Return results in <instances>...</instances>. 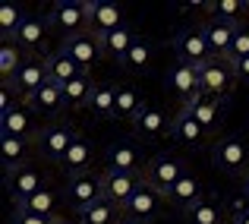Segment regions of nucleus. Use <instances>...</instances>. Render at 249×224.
Listing matches in <instances>:
<instances>
[{
	"mask_svg": "<svg viewBox=\"0 0 249 224\" xmlns=\"http://www.w3.org/2000/svg\"><path fill=\"white\" fill-rule=\"evenodd\" d=\"M25 60H29V57H22V48H19V44H13V41L0 44V73H3V82L16 73Z\"/></svg>",
	"mask_w": 249,
	"mask_h": 224,
	"instance_id": "35",
	"label": "nucleus"
},
{
	"mask_svg": "<svg viewBox=\"0 0 249 224\" xmlns=\"http://www.w3.org/2000/svg\"><path fill=\"white\" fill-rule=\"evenodd\" d=\"M237 32H240L237 22H221V19H212V22L202 25V35H205V41H208L212 57L231 54V44H233V38H237Z\"/></svg>",
	"mask_w": 249,
	"mask_h": 224,
	"instance_id": "20",
	"label": "nucleus"
},
{
	"mask_svg": "<svg viewBox=\"0 0 249 224\" xmlns=\"http://www.w3.org/2000/svg\"><path fill=\"white\" fill-rule=\"evenodd\" d=\"M243 57H249V32L240 29L237 38H233V44H231V54H227V60L237 63V60H243Z\"/></svg>",
	"mask_w": 249,
	"mask_h": 224,
	"instance_id": "38",
	"label": "nucleus"
},
{
	"mask_svg": "<svg viewBox=\"0 0 249 224\" xmlns=\"http://www.w3.org/2000/svg\"><path fill=\"white\" fill-rule=\"evenodd\" d=\"M25 108L35 111V114H44V117H57L63 108H67V101H63V85L44 82L41 89H38L35 95L25 101Z\"/></svg>",
	"mask_w": 249,
	"mask_h": 224,
	"instance_id": "22",
	"label": "nucleus"
},
{
	"mask_svg": "<svg viewBox=\"0 0 249 224\" xmlns=\"http://www.w3.org/2000/svg\"><path fill=\"white\" fill-rule=\"evenodd\" d=\"M120 224H136V221H129V218H123V221H120Z\"/></svg>",
	"mask_w": 249,
	"mask_h": 224,
	"instance_id": "45",
	"label": "nucleus"
},
{
	"mask_svg": "<svg viewBox=\"0 0 249 224\" xmlns=\"http://www.w3.org/2000/svg\"><path fill=\"white\" fill-rule=\"evenodd\" d=\"M95 79L91 73H79L76 79H70L67 85H63V101H67L70 111H79V108H89V98L91 92H95Z\"/></svg>",
	"mask_w": 249,
	"mask_h": 224,
	"instance_id": "29",
	"label": "nucleus"
},
{
	"mask_svg": "<svg viewBox=\"0 0 249 224\" xmlns=\"http://www.w3.org/2000/svg\"><path fill=\"white\" fill-rule=\"evenodd\" d=\"M177 54V63H189V67H202V63L212 60V51H208V41L202 35V29H180L170 41Z\"/></svg>",
	"mask_w": 249,
	"mask_h": 224,
	"instance_id": "8",
	"label": "nucleus"
},
{
	"mask_svg": "<svg viewBox=\"0 0 249 224\" xmlns=\"http://www.w3.org/2000/svg\"><path fill=\"white\" fill-rule=\"evenodd\" d=\"M16 212H32V215H41V218H57V193L51 187L38 189L25 205H19Z\"/></svg>",
	"mask_w": 249,
	"mask_h": 224,
	"instance_id": "33",
	"label": "nucleus"
},
{
	"mask_svg": "<svg viewBox=\"0 0 249 224\" xmlns=\"http://www.w3.org/2000/svg\"><path fill=\"white\" fill-rule=\"evenodd\" d=\"M212 136L214 133H208L205 127H202L199 120H196L193 114H186V111H177L174 114V120H170V139H177L180 146H186L189 151H199V149H205L208 142H212Z\"/></svg>",
	"mask_w": 249,
	"mask_h": 224,
	"instance_id": "12",
	"label": "nucleus"
},
{
	"mask_svg": "<svg viewBox=\"0 0 249 224\" xmlns=\"http://www.w3.org/2000/svg\"><path fill=\"white\" fill-rule=\"evenodd\" d=\"M79 139V133H76V127H70L67 120H54L48 123V127L35 130V149L41 151L48 161H63V155L70 151V146Z\"/></svg>",
	"mask_w": 249,
	"mask_h": 224,
	"instance_id": "2",
	"label": "nucleus"
},
{
	"mask_svg": "<svg viewBox=\"0 0 249 224\" xmlns=\"http://www.w3.org/2000/svg\"><path fill=\"white\" fill-rule=\"evenodd\" d=\"M183 111H186V114H193L196 120L208 130V133H218L221 120H224V101H221V98H214V95H208V92H199L196 98L183 101Z\"/></svg>",
	"mask_w": 249,
	"mask_h": 224,
	"instance_id": "17",
	"label": "nucleus"
},
{
	"mask_svg": "<svg viewBox=\"0 0 249 224\" xmlns=\"http://www.w3.org/2000/svg\"><path fill=\"white\" fill-rule=\"evenodd\" d=\"M114 98H117V120H126V123H136L139 114L148 108L142 101V92L133 89V85H114Z\"/></svg>",
	"mask_w": 249,
	"mask_h": 224,
	"instance_id": "26",
	"label": "nucleus"
},
{
	"mask_svg": "<svg viewBox=\"0 0 249 224\" xmlns=\"http://www.w3.org/2000/svg\"><path fill=\"white\" fill-rule=\"evenodd\" d=\"M186 161L177 155H155L152 161L145 164V170H142V177H145V183L152 189H158L161 196H167L170 189H174V183L180 180V177H186Z\"/></svg>",
	"mask_w": 249,
	"mask_h": 224,
	"instance_id": "4",
	"label": "nucleus"
},
{
	"mask_svg": "<svg viewBox=\"0 0 249 224\" xmlns=\"http://www.w3.org/2000/svg\"><path fill=\"white\" fill-rule=\"evenodd\" d=\"M29 139H13V136H0V161H3V170H16L29 164Z\"/></svg>",
	"mask_w": 249,
	"mask_h": 224,
	"instance_id": "31",
	"label": "nucleus"
},
{
	"mask_svg": "<svg viewBox=\"0 0 249 224\" xmlns=\"http://www.w3.org/2000/svg\"><path fill=\"white\" fill-rule=\"evenodd\" d=\"M233 73H237L240 82H249V57H243V60L233 63Z\"/></svg>",
	"mask_w": 249,
	"mask_h": 224,
	"instance_id": "41",
	"label": "nucleus"
},
{
	"mask_svg": "<svg viewBox=\"0 0 249 224\" xmlns=\"http://www.w3.org/2000/svg\"><path fill=\"white\" fill-rule=\"evenodd\" d=\"M120 70H126V73H136V76H145L148 70L155 67V44L148 41V38H136L133 48L126 51V57H123L120 63H117Z\"/></svg>",
	"mask_w": 249,
	"mask_h": 224,
	"instance_id": "23",
	"label": "nucleus"
},
{
	"mask_svg": "<svg viewBox=\"0 0 249 224\" xmlns=\"http://www.w3.org/2000/svg\"><path fill=\"white\" fill-rule=\"evenodd\" d=\"M243 6L246 3H240V0H212L208 10H212V19H221V22H237Z\"/></svg>",
	"mask_w": 249,
	"mask_h": 224,
	"instance_id": "37",
	"label": "nucleus"
},
{
	"mask_svg": "<svg viewBox=\"0 0 249 224\" xmlns=\"http://www.w3.org/2000/svg\"><path fill=\"white\" fill-rule=\"evenodd\" d=\"M170 120H174V117H167L161 108H152V104H148L139 114V120L133 123V133L139 136V142H155V139H161V136H170Z\"/></svg>",
	"mask_w": 249,
	"mask_h": 224,
	"instance_id": "19",
	"label": "nucleus"
},
{
	"mask_svg": "<svg viewBox=\"0 0 249 224\" xmlns=\"http://www.w3.org/2000/svg\"><path fill=\"white\" fill-rule=\"evenodd\" d=\"M164 199H167L174 208H180V212H189L193 205H199V202H202V180H199L196 174L180 177V180L174 183V189H170Z\"/></svg>",
	"mask_w": 249,
	"mask_h": 224,
	"instance_id": "24",
	"label": "nucleus"
},
{
	"mask_svg": "<svg viewBox=\"0 0 249 224\" xmlns=\"http://www.w3.org/2000/svg\"><path fill=\"white\" fill-rule=\"evenodd\" d=\"M48 32H51L48 16H35V13H25L22 25L16 29V35H13L10 41H13V44H19L22 51H29V54H41L44 44H48Z\"/></svg>",
	"mask_w": 249,
	"mask_h": 224,
	"instance_id": "16",
	"label": "nucleus"
},
{
	"mask_svg": "<svg viewBox=\"0 0 249 224\" xmlns=\"http://www.w3.org/2000/svg\"><path fill=\"white\" fill-rule=\"evenodd\" d=\"M60 48L67 51L70 57H73L76 63L89 73L91 67H98V63L104 60V48H101V38L95 35V32H82V35H73V38H63Z\"/></svg>",
	"mask_w": 249,
	"mask_h": 224,
	"instance_id": "13",
	"label": "nucleus"
},
{
	"mask_svg": "<svg viewBox=\"0 0 249 224\" xmlns=\"http://www.w3.org/2000/svg\"><path fill=\"white\" fill-rule=\"evenodd\" d=\"M240 187H243V199L249 202V174L243 177V180H240Z\"/></svg>",
	"mask_w": 249,
	"mask_h": 224,
	"instance_id": "43",
	"label": "nucleus"
},
{
	"mask_svg": "<svg viewBox=\"0 0 249 224\" xmlns=\"http://www.w3.org/2000/svg\"><path fill=\"white\" fill-rule=\"evenodd\" d=\"M212 161L227 177H240L243 180L249 174V142L243 136H221L212 146Z\"/></svg>",
	"mask_w": 249,
	"mask_h": 224,
	"instance_id": "1",
	"label": "nucleus"
},
{
	"mask_svg": "<svg viewBox=\"0 0 249 224\" xmlns=\"http://www.w3.org/2000/svg\"><path fill=\"white\" fill-rule=\"evenodd\" d=\"M13 98H16V92L3 82V85H0V114H10V111L16 108V101H13Z\"/></svg>",
	"mask_w": 249,
	"mask_h": 224,
	"instance_id": "40",
	"label": "nucleus"
},
{
	"mask_svg": "<svg viewBox=\"0 0 249 224\" xmlns=\"http://www.w3.org/2000/svg\"><path fill=\"white\" fill-rule=\"evenodd\" d=\"M142 146L139 142H129V139H120V142H110L107 151H104V170H117V174H142Z\"/></svg>",
	"mask_w": 249,
	"mask_h": 224,
	"instance_id": "10",
	"label": "nucleus"
},
{
	"mask_svg": "<svg viewBox=\"0 0 249 224\" xmlns=\"http://www.w3.org/2000/svg\"><path fill=\"white\" fill-rule=\"evenodd\" d=\"M44 82H48V70H44V60H41V57H29V60L16 70V73L6 79V85H10L19 98H25V101H29V98L35 95Z\"/></svg>",
	"mask_w": 249,
	"mask_h": 224,
	"instance_id": "15",
	"label": "nucleus"
},
{
	"mask_svg": "<svg viewBox=\"0 0 249 224\" xmlns=\"http://www.w3.org/2000/svg\"><path fill=\"white\" fill-rule=\"evenodd\" d=\"M60 218V215H57ZM57 218H41V215H32V212H13L10 224H54Z\"/></svg>",
	"mask_w": 249,
	"mask_h": 224,
	"instance_id": "39",
	"label": "nucleus"
},
{
	"mask_svg": "<svg viewBox=\"0 0 249 224\" xmlns=\"http://www.w3.org/2000/svg\"><path fill=\"white\" fill-rule=\"evenodd\" d=\"M3 187H6V193H10L13 205L19 208V205H25L38 189H44V177H41V170H38V168L25 164V168L6 170V174H3Z\"/></svg>",
	"mask_w": 249,
	"mask_h": 224,
	"instance_id": "7",
	"label": "nucleus"
},
{
	"mask_svg": "<svg viewBox=\"0 0 249 224\" xmlns=\"http://www.w3.org/2000/svg\"><path fill=\"white\" fill-rule=\"evenodd\" d=\"M145 183L142 174H117V170H101V189H104V199L114 202V205H126L129 199L136 196V189Z\"/></svg>",
	"mask_w": 249,
	"mask_h": 224,
	"instance_id": "14",
	"label": "nucleus"
},
{
	"mask_svg": "<svg viewBox=\"0 0 249 224\" xmlns=\"http://www.w3.org/2000/svg\"><path fill=\"white\" fill-rule=\"evenodd\" d=\"M164 85L167 92H174L177 98L189 101L202 92V79H199V67H189V63H174L164 73Z\"/></svg>",
	"mask_w": 249,
	"mask_h": 224,
	"instance_id": "18",
	"label": "nucleus"
},
{
	"mask_svg": "<svg viewBox=\"0 0 249 224\" xmlns=\"http://www.w3.org/2000/svg\"><path fill=\"white\" fill-rule=\"evenodd\" d=\"M85 16H89V32L95 35H110L126 25L120 3L114 0H85Z\"/></svg>",
	"mask_w": 249,
	"mask_h": 224,
	"instance_id": "11",
	"label": "nucleus"
},
{
	"mask_svg": "<svg viewBox=\"0 0 249 224\" xmlns=\"http://www.w3.org/2000/svg\"><path fill=\"white\" fill-rule=\"evenodd\" d=\"M186 221L189 224H221V212L212 199H202L199 205H193L186 212Z\"/></svg>",
	"mask_w": 249,
	"mask_h": 224,
	"instance_id": "36",
	"label": "nucleus"
},
{
	"mask_svg": "<svg viewBox=\"0 0 249 224\" xmlns=\"http://www.w3.org/2000/svg\"><path fill=\"white\" fill-rule=\"evenodd\" d=\"M98 199H104V189H101V174H76L67 177L63 183V202L73 208L76 215H82L89 205H95Z\"/></svg>",
	"mask_w": 249,
	"mask_h": 224,
	"instance_id": "3",
	"label": "nucleus"
},
{
	"mask_svg": "<svg viewBox=\"0 0 249 224\" xmlns=\"http://www.w3.org/2000/svg\"><path fill=\"white\" fill-rule=\"evenodd\" d=\"M91 120H117V98H114V85H104L98 82L95 92L89 98V108Z\"/></svg>",
	"mask_w": 249,
	"mask_h": 224,
	"instance_id": "27",
	"label": "nucleus"
},
{
	"mask_svg": "<svg viewBox=\"0 0 249 224\" xmlns=\"http://www.w3.org/2000/svg\"><path fill=\"white\" fill-rule=\"evenodd\" d=\"M164 196L158 193V189H152L148 183H142L139 189H136V196L123 205V218L136 221V224H155L161 218V205H164Z\"/></svg>",
	"mask_w": 249,
	"mask_h": 224,
	"instance_id": "9",
	"label": "nucleus"
},
{
	"mask_svg": "<svg viewBox=\"0 0 249 224\" xmlns=\"http://www.w3.org/2000/svg\"><path fill=\"white\" fill-rule=\"evenodd\" d=\"M120 221H123V208L107 199H98L95 205H89L79 215V224H120Z\"/></svg>",
	"mask_w": 249,
	"mask_h": 224,
	"instance_id": "32",
	"label": "nucleus"
},
{
	"mask_svg": "<svg viewBox=\"0 0 249 224\" xmlns=\"http://www.w3.org/2000/svg\"><path fill=\"white\" fill-rule=\"evenodd\" d=\"M91 161H95V146H91V139L79 136V139L70 146V151L63 155L60 168L67 170V177H76V174H89Z\"/></svg>",
	"mask_w": 249,
	"mask_h": 224,
	"instance_id": "25",
	"label": "nucleus"
},
{
	"mask_svg": "<svg viewBox=\"0 0 249 224\" xmlns=\"http://www.w3.org/2000/svg\"><path fill=\"white\" fill-rule=\"evenodd\" d=\"M237 212H233V221L231 224H249V208L246 205H233Z\"/></svg>",
	"mask_w": 249,
	"mask_h": 224,
	"instance_id": "42",
	"label": "nucleus"
},
{
	"mask_svg": "<svg viewBox=\"0 0 249 224\" xmlns=\"http://www.w3.org/2000/svg\"><path fill=\"white\" fill-rule=\"evenodd\" d=\"M199 79H202V92L221 98V101H227L233 85H237V73H233V63L227 57H212L208 63H202Z\"/></svg>",
	"mask_w": 249,
	"mask_h": 224,
	"instance_id": "5",
	"label": "nucleus"
},
{
	"mask_svg": "<svg viewBox=\"0 0 249 224\" xmlns=\"http://www.w3.org/2000/svg\"><path fill=\"white\" fill-rule=\"evenodd\" d=\"M25 19V10L19 3H3L0 6V35H3V41H10L13 35H16V29L22 25Z\"/></svg>",
	"mask_w": 249,
	"mask_h": 224,
	"instance_id": "34",
	"label": "nucleus"
},
{
	"mask_svg": "<svg viewBox=\"0 0 249 224\" xmlns=\"http://www.w3.org/2000/svg\"><path fill=\"white\" fill-rule=\"evenodd\" d=\"M0 136L29 139V136H32V114H29V108L16 104L10 114H0Z\"/></svg>",
	"mask_w": 249,
	"mask_h": 224,
	"instance_id": "30",
	"label": "nucleus"
},
{
	"mask_svg": "<svg viewBox=\"0 0 249 224\" xmlns=\"http://www.w3.org/2000/svg\"><path fill=\"white\" fill-rule=\"evenodd\" d=\"M54 224H70V221H63V218H57V221H54Z\"/></svg>",
	"mask_w": 249,
	"mask_h": 224,
	"instance_id": "44",
	"label": "nucleus"
},
{
	"mask_svg": "<svg viewBox=\"0 0 249 224\" xmlns=\"http://www.w3.org/2000/svg\"><path fill=\"white\" fill-rule=\"evenodd\" d=\"M48 22L54 32H60L63 38H73L89 32V16H85V3L82 0H60V3L51 6Z\"/></svg>",
	"mask_w": 249,
	"mask_h": 224,
	"instance_id": "6",
	"label": "nucleus"
},
{
	"mask_svg": "<svg viewBox=\"0 0 249 224\" xmlns=\"http://www.w3.org/2000/svg\"><path fill=\"white\" fill-rule=\"evenodd\" d=\"M41 60H44V70H48V82H54V85H67L70 79H76L79 73H85V70H82L63 48L44 54Z\"/></svg>",
	"mask_w": 249,
	"mask_h": 224,
	"instance_id": "21",
	"label": "nucleus"
},
{
	"mask_svg": "<svg viewBox=\"0 0 249 224\" xmlns=\"http://www.w3.org/2000/svg\"><path fill=\"white\" fill-rule=\"evenodd\" d=\"M101 38V48H104V60H114V63H120L123 57H126V51L133 48V41L139 35H136L129 25H123V29H117V32H110V35H98Z\"/></svg>",
	"mask_w": 249,
	"mask_h": 224,
	"instance_id": "28",
	"label": "nucleus"
}]
</instances>
